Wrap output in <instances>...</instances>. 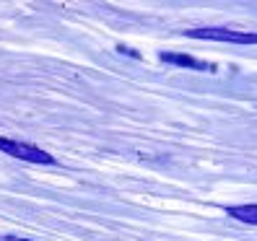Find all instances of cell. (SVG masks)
Masks as SVG:
<instances>
[{
    "label": "cell",
    "mask_w": 257,
    "mask_h": 241,
    "mask_svg": "<svg viewBox=\"0 0 257 241\" xmlns=\"http://www.w3.org/2000/svg\"><path fill=\"white\" fill-rule=\"evenodd\" d=\"M192 39H213V42H231V44H257V34L247 32H234V29H192L190 32Z\"/></svg>",
    "instance_id": "7a4b0ae2"
},
{
    "label": "cell",
    "mask_w": 257,
    "mask_h": 241,
    "mask_svg": "<svg viewBox=\"0 0 257 241\" xmlns=\"http://www.w3.org/2000/svg\"><path fill=\"white\" fill-rule=\"evenodd\" d=\"M0 150H3V153H8V156H13V158L29 161V163H44V166H50V163H52V156H50V153H44L42 148L29 145V143L0 138Z\"/></svg>",
    "instance_id": "6da1fadb"
},
{
    "label": "cell",
    "mask_w": 257,
    "mask_h": 241,
    "mask_svg": "<svg viewBox=\"0 0 257 241\" xmlns=\"http://www.w3.org/2000/svg\"><path fill=\"white\" fill-rule=\"evenodd\" d=\"M229 215L236 218V220H244V223L257 225V205H236V207H229Z\"/></svg>",
    "instance_id": "3957f363"
},
{
    "label": "cell",
    "mask_w": 257,
    "mask_h": 241,
    "mask_svg": "<svg viewBox=\"0 0 257 241\" xmlns=\"http://www.w3.org/2000/svg\"><path fill=\"white\" fill-rule=\"evenodd\" d=\"M166 63H174V65H185V68H192V70H208L205 63H198L192 57H185V55H161Z\"/></svg>",
    "instance_id": "277c9868"
}]
</instances>
